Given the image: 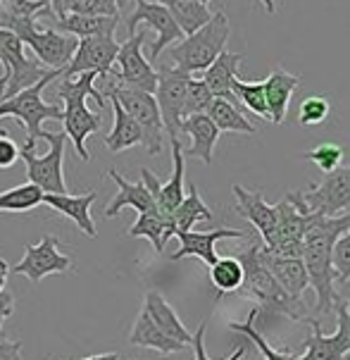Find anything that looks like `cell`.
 <instances>
[{
  "label": "cell",
  "mask_w": 350,
  "mask_h": 360,
  "mask_svg": "<svg viewBox=\"0 0 350 360\" xmlns=\"http://www.w3.org/2000/svg\"><path fill=\"white\" fill-rule=\"evenodd\" d=\"M350 229V212L336 217L310 215L308 231L303 239V265L308 270L310 286L317 294L315 320L322 325L324 317L334 313L336 303V272H334V246L343 231Z\"/></svg>",
  "instance_id": "6da1fadb"
},
{
  "label": "cell",
  "mask_w": 350,
  "mask_h": 360,
  "mask_svg": "<svg viewBox=\"0 0 350 360\" xmlns=\"http://www.w3.org/2000/svg\"><path fill=\"white\" fill-rule=\"evenodd\" d=\"M236 258L243 267V282L233 296L253 301L257 310L267 315H281L293 322H300V325H310V329H322L308 303L303 298L288 296L274 279V274L267 270V265L260 258V239L250 241L248 248H243Z\"/></svg>",
  "instance_id": "7a4b0ae2"
},
{
  "label": "cell",
  "mask_w": 350,
  "mask_h": 360,
  "mask_svg": "<svg viewBox=\"0 0 350 360\" xmlns=\"http://www.w3.org/2000/svg\"><path fill=\"white\" fill-rule=\"evenodd\" d=\"M229 36H231L229 17L224 12H214L205 27H200L191 36H183L179 44L169 48V58L174 60L176 70L186 72V75L205 72L226 51Z\"/></svg>",
  "instance_id": "3957f363"
},
{
  "label": "cell",
  "mask_w": 350,
  "mask_h": 360,
  "mask_svg": "<svg viewBox=\"0 0 350 360\" xmlns=\"http://www.w3.org/2000/svg\"><path fill=\"white\" fill-rule=\"evenodd\" d=\"M63 72L58 70H51L46 77L41 79V82H36L34 86L20 91L17 96H12L8 101H0V120L3 117H17L20 120V124H24V129H27L29 139L24 146H29V148H34L36 146V139H43V122L48 120H63L65 110L63 105H55V103H46L43 101V91L51 82L55 79H60Z\"/></svg>",
  "instance_id": "277c9868"
},
{
  "label": "cell",
  "mask_w": 350,
  "mask_h": 360,
  "mask_svg": "<svg viewBox=\"0 0 350 360\" xmlns=\"http://www.w3.org/2000/svg\"><path fill=\"white\" fill-rule=\"evenodd\" d=\"M103 96H105V98H115L129 117L136 122L141 134H143V146L150 155L162 153L164 129H162V120H160L155 96L145 94V91H138V89L122 86V84H117L115 79L110 84H105Z\"/></svg>",
  "instance_id": "5b68a950"
},
{
  "label": "cell",
  "mask_w": 350,
  "mask_h": 360,
  "mask_svg": "<svg viewBox=\"0 0 350 360\" xmlns=\"http://www.w3.org/2000/svg\"><path fill=\"white\" fill-rule=\"evenodd\" d=\"M288 198L305 215L336 217L350 212V167H339L329 172L319 184H312L308 191H291Z\"/></svg>",
  "instance_id": "8992f818"
},
{
  "label": "cell",
  "mask_w": 350,
  "mask_h": 360,
  "mask_svg": "<svg viewBox=\"0 0 350 360\" xmlns=\"http://www.w3.org/2000/svg\"><path fill=\"white\" fill-rule=\"evenodd\" d=\"M0 63L5 65V75L0 77V101H8L20 91L34 86L51 72L36 60H29L24 55L22 41L5 29H0Z\"/></svg>",
  "instance_id": "52a82bcc"
},
{
  "label": "cell",
  "mask_w": 350,
  "mask_h": 360,
  "mask_svg": "<svg viewBox=\"0 0 350 360\" xmlns=\"http://www.w3.org/2000/svg\"><path fill=\"white\" fill-rule=\"evenodd\" d=\"M43 139L51 143V150L46 155H36L34 148H29V146L20 148L22 160L27 165V179L39 186L43 193H67L63 172L67 136L63 131H43Z\"/></svg>",
  "instance_id": "ba28073f"
},
{
  "label": "cell",
  "mask_w": 350,
  "mask_h": 360,
  "mask_svg": "<svg viewBox=\"0 0 350 360\" xmlns=\"http://www.w3.org/2000/svg\"><path fill=\"white\" fill-rule=\"evenodd\" d=\"M157 72V89L155 103L162 120V129L169 141H181V122H183V98L191 75L176 70V67H160Z\"/></svg>",
  "instance_id": "9c48e42d"
},
{
  "label": "cell",
  "mask_w": 350,
  "mask_h": 360,
  "mask_svg": "<svg viewBox=\"0 0 350 360\" xmlns=\"http://www.w3.org/2000/svg\"><path fill=\"white\" fill-rule=\"evenodd\" d=\"M145 32H136L134 36H127L124 44H119L115 65L110 75L115 77L117 84L129 89H138L145 94H155L157 89V72L143 55Z\"/></svg>",
  "instance_id": "30bf717a"
},
{
  "label": "cell",
  "mask_w": 350,
  "mask_h": 360,
  "mask_svg": "<svg viewBox=\"0 0 350 360\" xmlns=\"http://www.w3.org/2000/svg\"><path fill=\"white\" fill-rule=\"evenodd\" d=\"M310 215H305L300 207L288 198V193L276 203V224L272 239L262 246L269 253L281 258H300L303 255V239L308 231Z\"/></svg>",
  "instance_id": "8fae6325"
},
{
  "label": "cell",
  "mask_w": 350,
  "mask_h": 360,
  "mask_svg": "<svg viewBox=\"0 0 350 360\" xmlns=\"http://www.w3.org/2000/svg\"><path fill=\"white\" fill-rule=\"evenodd\" d=\"M336 313V332L324 334L322 329H312V334L305 339L303 353H298L296 360H348L350 358V315L346 303L336 296L334 303Z\"/></svg>",
  "instance_id": "7c38bea8"
},
{
  "label": "cell",
  "mask_w": 350,
  "mask_h": 360,
  "mask_svg": "<svg viewBox=\"0 0 350 360\" xmlns=\"http://www.w3.org/2000/svg\"><path fill=\"white\" fill-rule=\"evenodd\" d=\"M134 3H136V8H134V12L127 20V34L134 36L138 24H148L153 32L157 34L155 44L150 46V60L155 63L164 48H169L171 44H179L183 39V32L171 20L167 8H162L160 3H153V0H134Z\"/></svg>",
  "instance_id": "4fadbf2b"
},
{
  "label": "cell",
  "mask_w": 350,
  "mask_h": 360,
  "mask_svg": "<svg viewBox=\"0 0 350 360\" xmlns=\"http://www.w3.org/2000/svg\"><path fill=\"white\" fill-rule=\"evenodd\" d=\"M72 270V258L60 251V243L53 234H46L39 243H32L24 251V258L12 267L15 274L27 277L32 284H41L48 274H60Z\"/></svg>",
  "instance_id": "5bb4252c"
},
{
  "label": "cell",
  "mask_w": 350,
  "mask_h": 360,
  "mask_svg": "<svg viewBox=\"0 0 350 360\" xmlns=\"http://www.w3.org/2000/svg\"><path fill=\"white\" fill-rule=\"evenodd\" d=\"M169 143H171V160H174L169 181H164L162 184V181H160L148 167L141 169V181H143L145 188L150 191L153 200H155V207L162 212L164 217H171V212H174L181 200L186 198V193H183V179H186V158H183V146H181V141H169Z\"/></svg>",
  "instance_id": "9a60e30c"
},
{
  "label": "cell",
  "mask_w": 350,
  "mask_h": 360,
  "mask_svg": "<svg viewBox=\"0 0 350 360\" xmlns=\"http://www.w3.org/2000/svg\"><path fill=\"white\" fill-rule=\"evenodd\" d=\"M117 51L119 44L115 36H89V39H79L77 53L72 55L70 65L63 70V77L84 75V72H96L101 79L110 77L115 67Z\"/></svg>",
  "instance_id": "2e32d148"
},
{
  "label": "cell",
  "mask_w": 350,
  "mask_h": 360,
  "mask_svg": "<svg viewBox=\"0 0 350 360\" xmlns=\"http://www.w3.org/2000/svg\"><path fill=\"white\" fill-rule=\"evenodd\" d=\"M20 41L24 46L32 48L46 70H58V72H63L65 67L70 65L72 55L77 53V46H79V39L58 32V29H53V27H48V29L34 27L32 32L20 36Z\"/></svg>",
  "instance_id": "e0dca14e"
},
{
  "label": "cell",
  "mask_w": 350,
  "mask_h": 360,
  "mask_svg": "<svg viewBox=\"0 0 350 360\" xmlns=\"http://www.w3.org/2000/svg\"><path fill=\"white\" fill-rule=\"evenodd\" d=\"M176 239H179V251L171 253V260H183V258H198L205 262L207 267H212L219 260L217 251H214V243L222 239H245V231L241 229H212V231H176Z\"/></svg>",
  "instance_id": "ac0fdd59"
},
{
  "label": "cell",
  "mask_w": 350,
  "mask_h": 360,
  "mask_svg": "<svg viewBox=\"0 0 350 360\" xmlns=\"http://www.w3.org/2000/svg\"><path fill=\"white\" fill-rule=\"evenodd\" d=\"M65 115H63V124H65V136L70 139L72 146H74L77 155L82 158L84 162L91 160V153L89 148H86V139L91 136V134L101 131L103 127V120L101 115L91 112L89 108H86V98H70L65 101Z\"/></svg>",
  "instance_id": "d6986e66"
},
{
  "label": "cell",
  "mask_w": 350,
  "mask_h": 360,
  "mask_svg": "<svg viewBox=\"0 0 350 360\" xmlns=\"http://www.w3.org/2000/svg\"><path fill=\"white\" fill-rule=\"evenodd\" d=\"M231 191H233V198H236L238 215H243L248 219L257 234H260V241L267 243L274 234L276 205H269L262 191H248V188L241 184H233Z\"/></svg>",
  "instance_id": "ffe728a7"
},
{
  "label": "cell",
  "mask_w": 350,
  "mask_h": 360,
  "mask_svg": "<svg viewBox=\"0 0 350 360\" xmlns=\"http://www.w3.org/2000/svg\"><path fill=\"white\" fill-rule=\"evenodd\" d=\"M260 258L288 296L303 298L305 289L310 286V277L303 265V258H281V255H274L262 246V241H260Z\"/></svg>",
  "instance_id": "44dd1931"
},
{
  "label": "cell",
  "mask_w": 350,
  "mask_h": 360,
  "mask_svg": "<svg viewBox=\"0 0 350 360\" xmlns=\"http://www.w3.org/2000/svg\"><path fill=\"white\" fill-rule=\"evenodd\" d=\"M98 198L96 191L82 193V196H70V193H43V205L58 210L60 215H65L67 219L77 224L79 231H84L89 239H96L98 231L91 217V205Z\"/></svg>",
  "instance_id": "7402d4cb"
},
{
  "label": "cell",
  "mask_w": 350,
  "mask_h": 360,
  "mask_svg": "<svg viewBox=\"0 0 350 360\" xmlns=\"http://www.w3.org/2000/svg\"><path fill=\"white\" fill-rule=\"evenodd\" d=\"M181 134H186L191 139V146L183 148V158H198L205 165H212L214 158V146H217L219 129L214 127V122L202 115H191L181 122Z\"/></svg>",
  "instance_id": "603a6c76"
},
{
  "label": "cell",
  "mask_w": 350,
  "mask_h": 360,
  "mask_svg": "<svg viewBox=\"0 0 350 360\" xmlns=\"http://www.w3.org/2000/svg\"><path fill=\"white\" fill-rule=\"evenodd\" d=\"M265 98H267V110H269V122L274 124H284L288 115V103H291L293 94L300 86V77L286 72L284 67L272 70L265 82Z\"/></svg>",
  "instance_id": "cb8c5ba5"
},
{
  "label": "cell",
  "mask_w": 350,
  "mask_h": 360,
  "mask_svg": "<svg viewBox=\"0 0 350 360\" xmlns=\"http://www.w3.org/2000/svg\"><path fill=\"white\" fill-rule=\"evenodd\" d=\"M108 176H110V179H115V184L119 186L117 196L110 200L108 207H105V217L108 219L119 215V210H124V207H134L138 215L155 210V200H153L150 191L145 188L143 181H127V176H122L117 169H108Z\"/></svg>",
  "instance_id": "d4e9b609"
},
{
  "label": "cell",
  "mask_w": 350,
  "mask_h": 360,
  "mask_svg": "<svg viewBox=\"0 0 350 360\" xmlns=\"http://www.w3.org/2000/svg\"><path fill=\"white\" fill-rule=\"evenodd\" d=\"M241 63H243L241 53L224 51L205 72H202V84L210 89L212 98H224V101H229L238 108V101L233 98L231 86L238 79V67H241Z\"/></svg>",
  "instance_id": "484cf974"
},
{
  "label": "cell",
  "mask_w": 350,
  "mask_h": 360,
  "mask_svg": "<svg viewBox=\"0 0 350 360\" xmlns=\"http://www.w3.org/2000/svg\"><path fill=\"white\" fill-rule=\"evenodd\" d=\"M143 310L150 315V320L160 327V332H164L169 339L179 341L183 346H191L193 332H188L186 325L181 322V317L176 315V310L164 301L162 294L157 291H148L143 298Z\"/></svg>",
  "instance_id": "4316f807"
},
{
  "label": "cell",
  "mask_w": 350,
  "mask_h": 360,
  "mask_svg": "<svg viewBox=\"0 0 350 360\" xmlns=\"http://www.w3.org/2000/svg\"><path fill=\"white\" fill-rule=\"evenodd\" d=\"M127 236L129 239H148L153 248H155V253H162L167 241L174 236V222H171V217H164L155 207V210L138 215L136 222L127 229Z\"/></svg>",
  "instance_id": "83f0119b"
},
{
  "label": "cell",
  "mask_w": 350,
  "mask_h": 360,
  "mask_svg": "<svg viewBox=\"0 0 350 360\" xmlns=\"http://www.w3.org/2000/svg\"><path fill=\"white\" fill-rule=\"evenodd\" d=\"M129 344L138 346V349H153L160 353H179L186 349V346L179 344V341L169 339L164 332H160V327L150 320V315L145 313L143 308H141L136 322H134V327H131Z\"/></svg>",
  "instance_id": "f1b7e54d"
},
{
  "label": "cell",
  "mask_w": 350,
  "mask_h": 360,
  "mask_svg": "<svg viewBox=\"0 0 350 360\" xmlns=\"http://www.w3.org/2000/svg\"><path fill=\"white\" fill-rule=\"evenodd\" d=\"M119 17H91V15H65L55 22V29L70 34L74 39H89V36H115Z\"/></svg>",
  "instance_id": "f546056e"
},
{
  "label": "cell",
  "mask_w": 350,
  "mask_h": 360,
  "mask_svg": "<svg viewBox=\"0 0 350 360\" xmlns=\"http://www.w3.org/2000/svg\"><path fill=\"white\" fill-rule=\"evenodd\" d=\"M155 3L167 8L171 20L176 22V27L181 29L183 36H191L193 32H198L212 17L207 5L200 3V0H155Z\"/></svg>",
  "instance_id": "4dcf8cb0"
},
{
  "label": "cell",
  "mask_w": 350,
  "mask_h": 360,
  "mask_svg": "<svg viewBox=\"0 0 350 360\" xmlns=\"http://www.w3.org/2000/svg\"><path fill=\"white\" fill-rule=\"evenodd\" d=\"M105 101H110V105H112V115H115L112 129H110V134L105 136L108 150H112V153H122V150H129V148H134V146L143 143V134H141L136 122L129 117L115 98H105Z\"/></svg>",
  "instance_id": "1f68e13d"
},
{
  "label": "cell",
  "mask_w": 350,
  "mask_h": 360,
  "mask_svg": "<svg viewBox=\"0 0 350 360\" xmlns=\"http://www.w3.org/2000/svg\"><path fill=\"white\" fill-rule=\"evenodd\" d=\"M214 215L212 210L207 207L205 200L200 198L198 188L188 186L186 198L181 200L179 207L171 212V222H174V234L176 231H193V227L198 222H212Z\"/></svg>",
  "instance_id": "d6a6232c"
},
{
  "label": "cell",
  "mask_w": 350,
  "mask_h": 360,
  "mask_svg": "<svg viewBox=\"0 0 350 360\" xmlns=\"http://www.w3.org/2000/svg\"><path fill=\"white\" fill-rule=\"evenodd\" d=\"M207 117L214 122V127L222 131H233V134H255V124L238 110L233 103L224 98H212L210 108H207Z\"/></svg>",
  "instance_id": "836d02e7"
},
{
  "label": "cell",
  "mask_w": 350,
  "mask_h": 360,
  "mask_svg": "<svg viewBox=\"0 0 350 360\" xmlns=\"http://www.w3.org/2000/svg\"><path fill=\"white\" fill-rule=\"evenodd\" d=\"M96 72H84V75H72V77H63L55 89V96L60 101H70V98H93L98 101V108H105V96L103 91L96 89Z\"/></svg>",
  "instance_id": "e575fe53"
},
{
  "label": "cell",
  "mask_w": 350,
  "mask_h": 360,
  "mask_svg": "<svg viewBox=\"0 0 350 360\" xmlns=\"http://www.w3.org/2000/svg\"><path fill=\"white\" fill-rule=\"evenodd\" d=\"M210 282L217 289L219 298L236 294L238 286L243 282V267L236 255H226V258H219L214 262L210 267Z\"/></svg>",
  "instance_id": "d590c367"
},
{
  "label": "cell",
  "mask_w": 350,
  "mask_h": 360,
  "mask_svg": "<svg viewBox=\"0 0 350 360\" xmlns=\"http://www.w3.org/2000/svg\"><path fill=\"white\" fill-rule=\"evenodd\" d=\"M257 315H260V310L253 308L248 313V320H245V322H229V329H233V332L243 334V337H248L250 341H253L255 349L265 356V360H296L298 358L296 351H279V349H274V346L267 344V339L262 337L260 329L255 327Z\"/></svg>",
  "instance_id": "8d00e7d4"
},
{
  "label": "cell",
  "mask_w": 350,
  "mask_h": 360,
  "mask_svg": "<svg viewBox=\"0 0 350 360\" xmlns=\"http://www.w3.org/2000/svg\"><path fill=\"white\" fill-rule=\"evenodd\" d=\"M43 203V191L32 181L0 191V212H29Z\"/></svg>",
  "instance_id": "74e56055"
},
{
  "label": "cell",
  "mask_w": 350,
  "mask_h": 360,
  "mask_svg": "<svg viewBox=\"0 0 350 360\" xmlns=\"http://www.w3.org/2000/svg\"><path fill=\"white\" fill-rule=\"evenodd\" d=\"M233 98L243 103L255 117H262L269 122V110H267V98H265V84L262 82H241L236 79L231 86Z\"/></svg>",
  "instance_id": "f35d334b"
},
{
  "label": "cell",
  "mask_w": 350,
  "mask_h": 360,
  "mask_svg": "<svg viewBox=\"0 0 350 360\" xmlns=\"http://www.w3.org/2000/svg\"><path fill=\"white\" fill-rule=\"evenodd\" d=\"M212 103V94L210 89L202 84V79H188L186 86V98H183V120L191 117V115H202L207 112Z\"/></svg>",
  "instance_id": "ab89813d"
},
{
  "label": "cell",
  "mask_w": 350,
  "mask_h": 360,
  "mask_svg": "<svg viewBox=\"0 0 350 360\" xmlns=\"http://www.w3.org/2000/svg\"><path fill=\"white\" fill-rule=\"evenodd\" d=\"M303 160H308L312 165H317L324 174L334 172V169L341 167V160H343V148L339 143H319L317 148L312 150H305L303 153Z\"/></svg>",
  "instance_id": "60d3db41"
},
{
  "label": "cell",
  "mask_w": 350,
  "mask_h": 360,
  "mask_svg": "<svg viewBox=\"0 0 350 360\" xmlns=\"http://www.w3.org/2000/svg\"><path fill=\"white\" fill-rule=\"evenodd\" d=\"M329 112H331L329 98H324V96H310V98L300 103L298 120L303 127H322L327 122Z\"/></svg>",
  "instance_id": "b9f144b4"
},
{
  "label": "cell",
  "mask_w": 350,
  "mask_h": 360,
  "mask_svg": "<svg viewBox=\"0 0 350 360\" xmlns=\"http://www.w3.org/2000/svg\"><path fill=\"white\" fill-rule=\"evenodd\" d=\"M67 15H91V17H119L115 0H65Z\"/></svg>",
  "instance_id": "7bdbcfd3"
},
{
  "label": "cell",
  "mask_w": 350,
  "mask_h": 360,
  "mask_svg": "<svg viewBox=\"0 0 350 360\" xmlns=\"http://www.w3.org/2000/svg\"><path fill=\"white\" fill-rule=\"evenodd\" d=\"M334 272L336 284H343L346 279H350V229L343 231L334 246Z\"/></svg>",
  "instance_id": "ee69618b"
},
{
  "label": "cell",
  "mask_w": 350,
  "mask_h": 360,
  "mask_svg": "<svg viewBox=\"0 0 350 360\" xmlns=\"http://www.w3.org/2000/svg\"><path fill=\"white\" fill-rule=\"evenodd\" d=\"M205 329H207V322H200L198 329L193 332V341H191V346H193V360H212L210 356H207V351H205ZM245 358V344H238L236 349H233V353L229 358H224V360H243Z\"/></svg>",
  "instance_id": "f6af8a7d"
},
{
  "label": "cell",
  "mask_w": 350,
  "mask_h": 360,
  "mask_svg": "<svg viewBox=\"0 0 350 360\" xmlns=\"http://www.w3.org/2000/svg\"><path fill=\"white\" fill-rule=\"evenodd\" d=\"M20 160V146H17L8 134L0 136V169H10Z\"/></svg>",
  "instance_id": "bcb514c9"
},
{
  "label": "cell",
  "mask_w": 350,
  "mask_h": 360,
  "mask_svg": "<svg viewBox=\"0 0 350 360\" xmlns=\"http://www.w3.org/2000/svg\"><path fill=\"white\" fill-rule=\"evenodd\" d=\"M12 313H15V296H12V291L3 289L0 291V339H8L3 332V325L10 320Z\"/></svg>",
  "instance_id": "7dc6e473"
},
{
  "label": "cell",
  "mask_w": 350,
  "mask_h": 360,
  "mask_svg": "<svg viewBox=\"0 0 350 360\" xmlns=\"http://www.w3.org/2000/svg\"><path fill=\"white\" fill-rule=\"evenodd\" d=\"M0 360H22V344L20 341L0 339Z\"/></svg>",
  "instance_id": "c3c4849f"
},
{
  "label": "cell",
  "mask_w": 350,
  "mask_h": 360,
  "mask_svg": "<svg viewBox=\"0 0 350 360\" xmlns=\"http://www.w3.org/2000/svg\"><path fill=\"white\" fill-rule=\"evenodd\" d=\"M46 3L51 5L55 22H58V20H63V17L67 15V12H65V0H46Z\"/></svg>",
  "instance_id": "681fc988"
},
{
  "label": "cell",
  "mask_w": 350,
  "mask_h": 360,
  "mask_svg": "<svg viewBox=\"0 0 350 360\" xmlns=\"http://www.w3.org/2000/svg\"><path fill=\"white\" fill-rule=\"evenodd\" d=\"M8 274H10V265L0 258V291L5 289V282H8Z\"/></svg>",
  "instance_id": "f907efd6"
},
{
  "label": "cell",
  "mask_w": 350,
  "mask_h": 360,
  "mask_svg": "<svg viewBox=\"0 0 350 360\" xmlns=\"http://www.w3.org/2000/svg\"><path fill=\"white\" fill-rule=\"evenodd\" d=\"M82 360H119V356H117V353H101V356H89Z\"/></svg>",
  "instance_id": "816d5d0a"
},
{
  "label": "cell",
  "mask_w": 350,
  "mask_h": 360,
  "mask_svg": "<svg viewBox=\"0 0 350 360\" xmlns=\"http://www.w3.org/2000/svg\"><path fill=\"white\" fill-rule=\"evenodd\" d=\"M200 3H210V0H200ZM262 5H265V8H267V12H269V15H274V12H276V3H274V0H262Z\"/></svg>",
  "instance_id": "f5cc1de1"
},
{
  "label": "cell",
  "mask_w": 350,
  "mask_h": 360,
  "mask_svg": "<svg viewBox=\"0 0 350 360\" xmlns=\"http://www.w3.org/2000/svg\"><path fill=\"white\" fill-rule=\"evenodd\" d=\"M115 3H117V10L122 12V10H127V5L131 3V0H115Z\"/></svg>",
  "instance_id": "db71d44e"
},
{
  "label": "cell",
  "mask_w": 350,
  "mask_h": 360,
  "mask_svg": "<svg viewBox=\"0 0 350 360\" xmlns=\"http://www.w3.org/2000/svg\"><path fill=\"white\" fill-rule=\"evenodd\" d=\"M119 360H148V358H138V356H129V358H119Z\"/></svg>",
  "instance_id": "11a10c76"
},
{
  "label": "cell",
  "mask_w": 350,
  "mask_h": 360,
  "mask_svg": "<svg viewBox=\"0 0 350 360\" xmlns=\"http://www.w3.org/2000/svg\"><path fill=\"white\" fill-rule=\"evenodd\" d=\"M3 134H8V131H5V129H0V136H3Z\"/></svg>",
  "instance_id": "9f6ffc18"
},
{
  "label": "cell",
  "mask_w": 350,
  "mask_h": 360,
  "mask_svg": "<svg viewBox=\"0 0 350 360\" xmlns=\"http://www.w3.org/2000/svg\"><path fill=\"white\" fill-rule=\"evenodd\" d=\"M160 360H167V358H160Z\"/></svg>",
  "instance_id": "6f0895ef"
},
{
  "label": "cell",
  "mask_w": 350,
  "mask_h": 360,
  "mask_svg": "<svg viewBox=\"0 0 350 360\" xmlns=\"http://www.w3.org/2000/svg\"><path fill=\"white\" fill-rule=\"evenodd\" d=\"M348 360H350V358H348Z\"/></svg>",
  "instance_id": "680465c9"
}]
</instances>
